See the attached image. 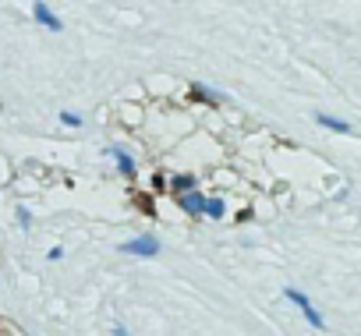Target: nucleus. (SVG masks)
<instances>
[{
  "instance_id": "obj_2",
  "label": "nucleus",
  "mask_w": 361,
  "mask_h": 336,
  "mask_svg": "<svg viewBox=\"0 0 361 336\" xmlns=\"http://www.w3.org/2000/svg\"><path fill=\"white\" fill-rule=\"evenodd\" d=\"M283 297H287V301H290V304H294V308H298L301 315H305V322H308L312 329H326L322 315L315 311V304H312V301H308V297H305L301 290H294V287H283Z\"/></svg>"
},
{
  "instance_id": "obj_7",
  "label": "nucleus",
  "mask_w": 361,
  "mask_h": 336,
  "mask_svg": "<svg viewBox=\"0 0 361 336\" xmlns=\"http://www.w3.org/2000/svg\"><path fill=\"white\" fill-rule=\"evenodd\" d=\"M315 120H319L322 127H329V131H350V124H347V120H340V117H329V113H315Z\"/></svg>"
},
{
  "instance_id": "obj_8",
  "label": "nucleus",
  "mask_w": 361,
  "mask_h": 336,
  "mask_svg": "<svg viewBox=\"0 0 361 336\" xmlns=\"http://www.w3.org/2000/svg\"><path fill=\"white\" fill-rule=\"evenodd\" d=\"M192 99H206V103H220L224 96H220V92H213L209 85H192Z\"/></svg>"
},
{
  "instance_id": "obj_11",
  "label": "nucleus",
  "mask_w": 361,
  "mask_h": 336,
  "mask_svg": "<svg viewBox=\"0 0 361 336\" xmlns=\"http://www.w3.org/2000/svg\"><path fill=\"white\" fill-rule=\"evenodd\" d=\"M61 120H64V124H71V127H78V124H82V117H78V113H71V110H64V113H61Z\"/></svg>"
},
{
  "instance_id": "obj_3",
  "label": "nucleus",
  "mask_w": 361,
  "mask_h": 336,
  "mask_svg": "<svg viewBox=\"0 0 361 336\" xmlns=\"http://www.w3.org/2000/svg\"><path fill=\"white\" fill-rule=\"evenodd\" d=\"M177 206L185 209L188 216H202L206 213V195L195 188V192H185V195H177Z\"/></svg>"
},
{
  "instance_id": "obj_5",
  "label": "nucleus",
  "mask_w": 361,
  "mask_h": 336,
  "mask_svg": "<svg viewBox=\"0 0 361 336\" xmlns=\"http://www.w3.org/2000/svg\"><path fill=\"white\" fill-rule=\"evenodd\" d=\"M32 15H36V22H39L43 29H50V32H61V29H64V22H61L47 4H32Z\"/></svg>"
},
{
  "instance_id": "obj_1",
  "label": "nucleus",
  "mask_w": 361,
  "mask_h": 336,
  "mask_svg": "<svg viewBox=\"0 0 361 336\" xmlns=\"http://www.w3.org/2000/svg\"><path fill=\"white\" fill-rule=\"evenodd\" d=\"M159 237H152V234H138V237H131V241H124V244H117V251L121 255H138V259H156L159 255Z\"/></svg>"
},
{
  "instance_id": "obj_10",
  "label": "nucleus",
  "mask_w": 361,
  "mask_h": 336,
  "mask_svg": "<svg viewBox=\"0 0 361 336\" xmlns=\"http://www.w3.org/2000/svg\"><path fill=\"white\" fill-rule=\"evenodd\" d=\"M18 227H22V230H29V227H32V213H29L25 206H18Z\"/></svg>"
},
{
  "instance_id": "obj_12",
  "label": "nucleus",
  "mask_w": 361,
  "mask_h": 336,
  "mask_svg": "<svg viewBox=\"0 0 361 336\" xmlns=\"http://www.w3.org/2000/svg\"><path fill=\"white\" fill-rule=\"evenodd\" d=\"M114 336H128V329L124 325H114Z\"/></svg>"
},
{
  "instance_id": "obj_4",
  "label": "nucleus",
  "mask_w": 361,
  "mask_h": 336,
  "mask_svg": "<svg viewBox=\"0 0 361 336\" xmlns=\"http://www.w3.org/2000/svg\"><path fill=\"white\" fill-rule=\"evenodd\" d=\"M106 156L117 163V170H121L124 178H135V159H131V152H128V149L114 145V149H106Z\"/></svg>"
},
{
  "instance_id": "obj_6",
  "label": "nucleus",
  "mask_w": 361,
  "mask_h": 336,
  "mask_svg": "<svg viewBox=\"0 0 361 336\" xmlns=\"http://www.w3.org/2000/svg\"><path fill=\"white\" fill-rule=\"evenodd\" d=\"M195 188H199V181H195L192 174H173V178H170V192H177V195L195 192Z\"/></svg>"
},
{
  "instance_id": "obj_9",
  "label": "nucleus",
  "mask_w": 361,
  "mask_h": 336,
  "mask_svg": "<svg viewBox=\"0 0 361 336\" xmlns=\"http://www.w3.org/2000/svg\"><path fill=\"white\" fill-rule=\"evenodd\" d=\"M224 213H227L224 199H206V213H202V216H209V220H220Z\"/></svg>"
}]
</instances>
